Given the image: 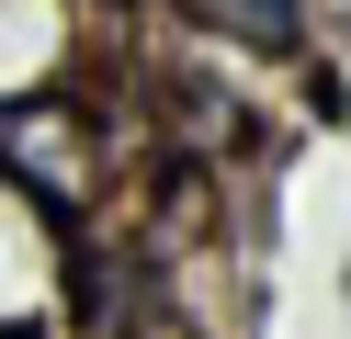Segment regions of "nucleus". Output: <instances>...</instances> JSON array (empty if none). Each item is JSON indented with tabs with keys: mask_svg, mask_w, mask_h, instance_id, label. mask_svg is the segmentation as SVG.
<instances>
[{
	"mask_svg": "<svg viewBox=\"0 0 351 339\" xmlns=\"http://www.w3.org/2000/svg\"><path fill=\"white\" fill-rule=\"evenodd\" d=\"M0 181H23L46 215H69L80 238L91 226H114L125 203H136V136H114V113L91 102V90H23V102H0Z\"/></svg>",
	"mask_w": 351,
	"mask_h": 339,
	"instance_id": "nucleus-1",
	"label": "nucleus"
},
{
	"mask_svg": "<svg viewBox=\"0 0 351 339\" xmlns=\"http://www.w3.org/2000/svg\"><path fill=\"white\" fill-rule=\"evenodd\" d=\"M80 226L46 215L23 181H0V339H69L80 305Z\"/></svg>",
	"mask_w": 351,
	"mask_h": 339,
	"instance_id": "nucleus-2",
	"label": "nucleus"
},
{
	"mask_svg": "<svg viewBox=\"0 0 351 339\" xmlns=\"http://www.w3.org/2000/svg\"><path fill=\"white\" fill-rule=\"evenodd\" d=\"M340 23H351V0H340Z\"/></svg>",
	"mask_w": 351,
	"mask_h": 339,
	"instance_id": "nucleus-3",
	"label": "nucleus"
}]
</instances>
